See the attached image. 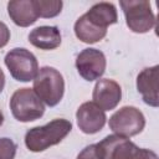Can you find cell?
<instances>
[{
    "label": "cell",
    "mask_w": 159,
    "mask_h": 159,
    "mask_svg": "<svg viewBox=\"0 0 159 159\" xmlns=\"http://www.w3.org/2000/svg\"><path fill=\"white\" fill-rule=\"evenodd\" d=\"M93 103L97 104L103 111H112L114 109L122 98V88L120 86L109 78L99 80L92 93Z\"/></svg>",
    "instance_id": "10"
},
{
    "label": "cell",
    "mask_w": 159,
    "mask_h": 159,
    "mask_svg": "<svg viewBox=\"0 0 159 159\" xmlns=\"http://www.w3.org/2000/svg\"><path fill=\"white\" fill-rule=\"evenodd\" d=\"M76 119L78 128L86 134H94L99 132L106 124V113L93 102L82 103L77 112Z\"/></svg>",
    "instance_id": "9"
},
{
    "label": "cell",
    "mask_w": 159,
    "mask_h": 159,
    "mask_svg": "<svg viewBox=\"0 0 159 159\" xmlns=\"http://www.w3.org/2000/svg\"><path fill=\"white\" fill-rule=\"evenodd\" d=\"M158 76H159V66L155 65L153 67L144 68L137 77V89L142 94L143 101L152 107L159 106Z\"/></svg>",
    "instance_id": "11"
},
{
    "label": "cell",
    "mask_w": 159,
    "mask_h": 159,
    "mask_svg": "<svg viewBox=\"0 0 159 159\" xmlns=\"http://www.w3.org/2000/svg\"><path fill=\"white\" fill-rule=\"evenodd\" d=\"M7 12L14 24L21 27L32 25L39 15L34 5V0H12L7 2Z\"/></svg>",
    "instance_id": "12"
},
{
    "label": "cell",
    "mask_w": 159,
    "mask_h": 159,
    "mask_svg": "<svg viewBox=\"0 0 159 159\" xmlns=\"http://www.w3.org/2000/svg\"><path fill=\"white\" fill-rule=\"evenodd\" d=\"M2 122H4V116H2V113H1V111H0V125L2 124Z\"/></svg>",
    "instance_id": "21"
},
{
    "label": "cell",
    "mask_w": 159,
    "mask_h": 159,
    "mask_svg": "<svg viewBox=\"0 0 159 159\" xmlns=\"http://www.w3.org/2000/svg\"><path fill=\"white\" fill-rule=\"evenodd\" d=\"M72 129L71 122L67 119H53L50 123L35 127L25 134V145L29 150L39 153L58 144Z\"/></svg>",
    "instance_id": "1"
},
{
    "label": "cell",
    "mask_w": 159,
    "mask_h": 159,
    "mask_svg": "<svg viewBox=\"0 0 159 159\" xmlns=\"http://www.w3.org/2000/svg\"><path fill=\"white\" fill-rule=\"evenodd\" d=\"M10 40V30L9 27L0 21V48L4 47Z\"/></svg>",
    "instance_id": "19"
},
{
    "label": "cell",
    "mask_w": 159,
    "mask_h": 159,
    "mask_svg": "<svg viewBox=\"0 0 159 159\" xmlns=\"http://www.w3.org/2000/svg\"><path fill=\"white\" fill-rule=\"evenodd\" d=\"M125 22L129 30L137 34H144L155 26V16L150 2L147 0H122L119 2Z\"/></svg>",
    "instance_id": "5"
},
{
    "label": "cell",
    "mask_w": 159,
    "mask_h": 159,
    "mask_svg": "<svg viewBox=\"0 0 159 159\" xmlns=\"http://www.w3.org/2000/svg\"><path fill=\"white\" fill-rule=\"evenodd\" d=\"M4 86H5V75H4L2 70L0 68V93L4 89Z\"/></svg>",
    "instance_id": "20"
},
{
    "label": "cell",
    "mask_w": 159,
    "mask_h": 159,
    "mask_svg": "<svg viewBox=\"0 0 159 159\" xmlns=\"http://www.w3.org/2000/svg\"><path fill=\"white\" fill-rule=\"evenodd\" d=\"M101 159H158V155L145 148L137 147L128 138L112 134L96 144Z\"/></svg>",
    "instance_id": "2"
},
{
    "label": "cell",
    "mask_w": 159,
    "mask_h": 159,
    "mask_svg": "<svg viewBox=\"0 0 159 159\" xmlns=\"http://www.w3.org/2000/svg\"><path fill=\"white\" fill-rule=\"evenodd\" d=\"M5 65L14 80L19 82L32 81L39 72V63L32 52L26 48H12L5 56Z\"/></svg>",
    "instance_id": "6"
},
{
    "label": "cell",
    "mask_w": 159,
    "mask_h": 159,
    "mask_svg": "<svg viewBox=\"0 0 159 159\" xmlns=\"http://www.w3.org/2000/svg\"><path fill=\"white\" fill-rule=\"evenodd\" d=\"M29 41L40 50H53L61 45V34L56 26H39L29 34Z\"/></svg>",
    "instance_id": "13"
},
{
    "label": "cell",
    "mask_w": 159,
    "mask_h": 159,
    "mask_svg": "<svg viewBox=\"0 0 159 159\" xmlns=\"http://www.w3.org/2000/svg\"><path fill=\"white\" fill-rule=\"evenodd\" d=\"M84 15L91 22H93L94 25L102 29H107L109 25L116 24L118 21L116 6L111 2H104V1L94 4Z\"/></svg>",
    "instance_id": "14"
},
{
    "label": "cell",
    "mask_w": 159,
    "mask_h": 159,
    "mask_svg": "<svg viewBox=\"0 0 159 159\" xmlns=\"http://www.w3.org/2000/svg\"><path fill=\"white\" fill-rule=\"evenodd\" d=\"M77 159H101L99 153L97 150V145L96 144H91V145L86 147L77 155Z\"/></svg>",
    "instance_id": "18"
},
{
    "label": "cell",
    "mask_w": 159,
    "mask_h": 159,
    "mask_svg": "<svg viewBox=\"0 0 159 159\" xmlns=\"http://www.w3.org/2000/svg\"><path fill=\"white\" fill-rule=\"evenodd\" d=\"M16 144L10 138H0V159H14Z\"/></svg>",
    "instance_id": "17"
},
{
    "label": "cell",
    "mask_w": 159,
    "mask_h": 159,
    "mask_svg": "<svg viewBox=\"0 0 159 159\" xmlns=\"http://www.w3.org/2000/svg\"><path fill=\"white\" fill-rule=\"evenodd\" d=\"M34 5L39 17L50 19L61 12L63 2L61 0H34Z\"/></svg>",
    "instance_id": "16"
},
{
    "label": "cell",
    "mask_w": 159,
    "mask_h": 159,
    "mask_svg": "<svg viewBox=\"0 0 159 159\" xmlns=\"http://www.w3.org/2000/svg\"><path fill=\"white\" fill-rule=\"evenodd\" d=\"M34 92L47 106L53 107L60 103L65 92L62 75L53 67L45 66L39 70L34 78Z\"/></svg>",
    "instance_id": "3"
},
{
    "label": "cell",
    "mask_w": 159,
    "mask_h": 159,
    "mask_svg": "<svg viewBox=\"0 0 159 159\" xmlns=\"http://www.w3.org/2000/svg\"><path fill=\"white\" fill-rule=\"evenodd\" d=\"M75 34H76L77 39L81 40L82 42L94 43L106 36L107 29H102V27L94 25L86 17V15H82L75 22Z\"/></svg>",
    "instance_id": "15"
},
{
    "label": "cell",
    "mask_w": 159,
    "mask_h": 159,
    "mask_svg": "<svg viewBox=\"0 0 159 159\" xmlns=\"http://www.w3.org/2000/svg\"><path fill=\"white\" fill-rule=\"evenodd\" d=\"M109 128L118 135L129 138L139 134L145 125L143 113L132 106H125L118 109L109 118Z\"/></svg>",
    "instance_id": "7"
},
{
    "label": "cell",
    "mask_w": 159,
    "mask_h": 159,
    "mask_svg": "<svg viewBox=\"0 0 159 159\" xmlns=\"http://www.w3.org/2000/svg\"><path fill=\"white\" fill-rule=\"evenodd\" d=\"M10 109L19 122H32L41 118L45 113L42 101L31 88H20L10 98Z\"/></svg>",
    "instance_id": "4"
},
{
    "label": "cell",
    "mask_w": 159,
    "mask_h": 159,
    "mask_svg": "<svg viewBox=\"0 0 159 159\" xmlns=\"http://www.w3.org/2000/svg\"><path fill=\"white\" fill-rule=\"evenodd\" d=\"M106 56L97 48H84L76 58V68L86 81L98 80L106 71Z\"/></svg>",
    "instance_id": "8"
}]
</instances>
